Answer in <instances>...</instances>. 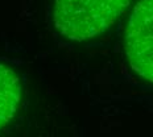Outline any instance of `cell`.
I'll use <instances>...</instances> for the list:
<instances>
[{"label":"cell","instance_id":"6da1fadb","mask_svg":"<svg viewBox=\"0 0 153 137\" xmlns=\"http://www.w3.org/2000/svg\"><path fill=\"white\" fill-rule=\"evenodd\" d=\"M131 0H56L53 23L62 36L73 41L97 37L112 25Z\"/></svg>","mask_w":153,"mask_h":137},{"label":"cell","instance_id":"7a4b0ae2","mask_svg":"<svg viewBox=\"0 0 153 137\" xmlns=\"http://www.w3.org/2000/svg\"><path fill=\"white\" fill-rule=\"evenodd\" d=\"M129 66L153 83V0H139L131 12L124 38Z\"/></svg>","mask_w":153,"mask_h":137},{"label":"cell","instance_id":"3957f363","mask_svg":"<svg viewBox=\"0 0 153 137\" xmlns=\"http://www.w3.org/2000/svg\"><path fill=\"white\" fill-rule=\"evenodd\" d=\"M21 100V82L19 75L7 66L0 65V129L17 112Z\"/></svg>","mask_w":153,"mask_h":137}]
</instances>
